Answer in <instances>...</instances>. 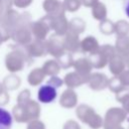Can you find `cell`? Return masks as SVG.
Here are the masks:
<instances>
[{"mask_svg": "<svg viewBox=\"0 0 129 129\" xmlns=\"http://www.w3.org/2000/svg\"><path fill=\"white\" fill-rule=\"evenodd\" d=\"M40 106L37 102L30 100L25 104H17L13 107L12 116L17 123H29L40 117Z\"/></svg>", "mask_w": 129, "mask_h": 129, "instance_id": "1", "label": "cell"}, {"mask_svg": "<svg viewBox=\"0 0 129 129\" xmlns=\"http://www.w3.org/2000/svg\"><path fill=\"white\" fill-rule=\"evenodd\" d=\"M76 115L78 119L86 124L91 129H101L103 128L104 118L101 117L91 106L87 104H81L76 109Z\"/></svg>", "mask_w": 129, "mask_h": 129, "instance_id": "2", "label": "cell"}, {"mask_svg": "<svg viewBox=\"0 0 129 129\" xmlns=\"http://www.w3.org/2000/svg\"><path fill=\"white\" fill-rule=\"evenodd\" d=\"M128 114L122 107L109 108L104 116L103 129H125L122 123L127 120Z\"/></svg>", "mask_w": 129, "mask_h": 129, "instance_id": "3", "label": "cell"}, {"mask_svg": "<svg viewBox=\"0 0 129 129\" xmlns=\"http://www.w3.org/2000/svg\"><path fill=\"white\" fill-rule=\"evenodd\" d=\"M56 96H57L56 89L48 84L41 86L37 92V99L40 103L43 104L52 103L56 99Z\"/></svg>", "mask_w": 129, "mask_h": 129, "instance_id": "4", "label": "cell"}, {"mask_svg": "<svg viewBox=\"0 0 129 129\" xmlns=\"http://www.w3.org/2000/svg\"><path fill=\"white\" fill-rule=\"evenodd\" d=\"M109 80L110 79H108L106 75L101 74V73H96V74H93V75L90 76L88 84H89V87L92 90L101 91V90H104V89L108 88Z\"/></svg>", "mask_w": 129, "mask_h": 129, "instance_id": "5", "label": "cell"}, {"mask_svg": "<svg viewBox=\"0 0 129 129\" xmlns=\"http://www.w3.org/2000/svg\"><path fill=\"white\" fill-rule=\"evenodd\" d=\"M59 104L64 109H73L78 104V96L77 94L72 90L69 89L64 91L59 99Z\"/></svg>", "mask_w": 129, "mask_h": 129, "instance_id": "6", "label": "cell"}, {"mask_svg": "<svg viewBox=\"0 0 129 129\" xmlns=\"http://www.w3.org/2000/svg\"><path fill=\"white\" fill-rule=\"evenodd\" d=\"M126 63L120 54H116L109 62V70L114 77H119L126 70Z\"/></svg>", "mask_w": 129, "mask_h": 129, "instance_id": "7", "label": "cell"}, {"mask_svg": "<svg viewBox=\"0 0 129 129\" xmlns=\"http://www.w3.org/2000/svg\"><path fill=\"white\" fill-rule=\"evenodd\" d=\"M91 75H83V74H71L66 78V84L70 88L79 87L85 83L89 82Z\"/></svg>", "mask_w": 129, "mask_h": 129, "instance_id": "8", "label": "cell"}, {"mask_svg": "<svg viewBox=\"0 0 129 129\" xmlns=\"http://www.w3.org/2000/svg\"><path fill=\"white\" fill-rule=\"evenodd\" d=\"M13 124V116L12 114L0 107V129H11Z\"/></svg>", "mask_w": 129, "mask_h": 129, "instance_id": "9", "label": "cell"}, {"mask_svg": "<svg viewBox=\"0 0 129 129\" xmlns=\"http://www.w3.org/2000/svg\"><path fill=\"white\" fill-rule=\"evenodd\" d=\"M115 33L117 37L129 39V22L126 20H119L115 23Z\"/></svg>", "mask_w": 129, "mask_h": 129, "instance_id": "10", "label": "cell"}, {"mask_svg": "<svg viewBox=\"0 0 129 129\" xmlns=\"http://www.w3.org/2000/svg\"><path fill=\"white\" fill-rule=\"evenodd\" d=\"M116 100L122 105V108L129 115V88H125L118 94H116Z\"/></svg>", "mask_w": 129, "mask_h": 129, "instance_id": "11", "label": "cell"}, {"mask_svg": "<svg viewBox=\"0 0 129 129\" xmlns=\"http://www.w3.org/2000/svg\"><path fill=\"white\" fill-rule=\"evenodd\" d=\"M83 48L85 51H90L92 52L93 54H95L96 52L99 51V44H98V41L96 40V38L90 36V37H87L86 39H84V42H83Z\"/></svg>", "mask_w": 129, "mask_h": 129, "instance_id": "12", "label": "cell"}, {"mask_svg": "<svg viewBox=\"0 0 129 129\" xmlns=\"http://www.w3.org/2000/svg\"><path fill=\"white\" fill-rule=\"evenodd\" d=\"M93 15L98 20H105L107 16V9L103 3H97L93 8Z\"/></svg>", "mask_w": 129, "mask_h": 129, "instance_id": "13", "label": "cell"}, {"mask_svg": "<svg viewBox=\"0 0 129 129\" xmlns=\"http://www.w3.org/2000/svg\"><path fill=\"white\" fill-rule=\"evenodd\" d=\"M108 88H109V90H110L111 92L115 93V95L125 89V87L122 85V83H121L119 77H113V78H111V79L109 80Z\"/></svg>", "mask_w": 129, "mask_h": 129, "instance_id": "14", "label": "cell"}, {"mask_svg": "<svg viewBox=\"0 0 129 129\" xmlns=\"http://www.w3.org/2000/svg\"><path fill=\"white\" fill-rule=\"evenodd\" d=\"M100 30L104 34H107V35L112 34L115 32V23H113L111 20L105 19L100 24Z\"/></svg>", "mask_w": 129, "mask_h": 129, "instance_id": "15", "label": "cell"}, {"mask_svg": "<svg viewBox=\"0 0 129 129\" xmlns=\"http://www.w3.org/2000/svg\"><path fill=\"white\" fill-rule=\"evenodd\" d=\"M26 129H46V128H45L44 123L41 120L37 119V120H33V121L29 122L27 124Z\"/></svg>", "mask_w": 129, "mask_h": 129, "instance_id": "16", "label": "cell"}, {"mask_svg": "<svg viewBox=\"0 0 129 129\" xmlns=\"http://www.w3.org/2000/svg\"><path fill=\"white\" fill-rule=\"evenodd\" d=\"M62 129H82V128H81V125L76 120L70 119L63 123Z\"/></svg>", "mask_w": 129, "mask_h": 129, "instance_id": "17", "label": "cell"}, {"mask_svg": "<svg viewBox=\"0 0 129 129\" xmlns=\"http://www.w3.org/2000/svg\"><path fill=\"white\" fill-rule=\"evenodd\" d=\"M18 103L17 104H25L27 103L28 101H30V94H29V91L25 90L23 92H21L18 96V99H17Z\"/></svg>", "mask_w": 129, "mask_h": 129, "instance_id": "18", "label": "cell"}, {"mask_svg": "<svg viewBox=\"0 0 129 129\" xmlns=\"http://www.w3.org/2000/svg\"><path fill=\"white\" fill-rule=\"evenodd\" d=\"M8 101H9V96L5 92V90L3 89V87L0 85V107L6 105L8 103Z\"/></svg>", "mask_w": 129, "mask_h": 129, "instance_id": "19", "label": "cell"}, {"mask_svg": "<svg viewBox=\"0 0 129 129\" xmlns=\"http://www.w3.org/2000/svg\"><path fill=\"white\" fill-rule=\"evenodd\" d=\"M119 79L125 88H129V70H126L125 72H123L119 76Z\"/></svg>", "mask_w": 129, "mask_h": 129, "instance_id": "20", "label": "cell"}, {"mask_svg": "<svg viewBox=\"0 0 129 129\" xmlns=\"http://www.w3.org/2000/svg\"><path fill=\"white\" fill-rule=\"evenodd\" d=\"M118 54H120L122 56V58L124 59L125 63H126V68L127 70H129V45L127 47H125L122 51H120Z\"/></svg>", "mask_w": 129, "mask_h": 129, "instance_id": "21", "label": "cell"}, {"mask_svg": "<svg viewBox=\"0 0 129 129\" xmlns=\"http://www.w3.org/2000/svg\"><path fill=\"white\" fill-rule=\"evenodd\" d=\"M19 85V80L18 79H9L6 81V88L7 89H10V90H13L15 88H17Z\"/></svg>", "mask_w": 129, "mask_h": 129, "instance_id": "22", "label": "cell"}, {"mask_svg": "<svg viewBox=\"0 0 129 129\" xmlns=\"http://www.w3.org/2000/svg\"><path fill=\"white\" fill-rule=\"evenodd\" d=\"M47 84L50 85V86H52V87H54V88L56 89V88H58V87L61 86L62 82H61V80H59V79H57V78H51V79L47 82Z\"/></svg>", "mask_w": 129, "mask_h": 129, "instance_id": "23", "label": "cell"}, {"mask_svg": "<svg viewBox=\"0 0 129 129\" xmlns=\"http://www.w3.org/2000/svg\"><path fill=\"white\" fill-rule=\"evenodd\" d=\"M124 12H125L126 16L129 18V0H126L124 2Z\"/></svg>", "mask_w": 129, "mask_h": 129, "instance_id": "24", "label": "cell"}, {"mask_svg": "<svg viewBox=\"0 0 129 129\" xmlns=\"http://www.w3.org/2000/svg\"><path fill=\"white\" fill-rule=\"evenodd\" d=\"M97 1L98 0H84V2H85V4L87 5V6H95L96 4H97Z\"/></svg>", "mask_w": 129, "mask_h": 129, "instance_id": "25", "label": "cell"}]
</instances>
